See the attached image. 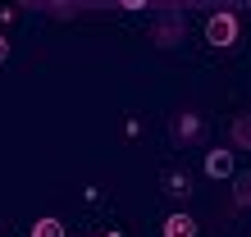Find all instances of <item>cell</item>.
Listing matches in <instances>:
<instances>
[{
  "mask_svg": "<svg viewBox=\"0 0 251 237\" xmlns=\"http://www.w3.org/2000/svg\"><path fill=\"white\" fill-rule=\"evenodd\" d=\"M183 32H187V14H178V9H165L155 19V27H151V41L160 50H169V46H178L183 41Z\"/></svg>",
  "mask_w": 251,
  "mask_h": 237,
  "instance_id": "1",
  "label": "cell"
},
{
  "mask_svg": "<svg viewBox=\"0 0 251 237\" xmlns=\"http://www.w3.org/2000/svg\"><path fill=\"white\" fill-rule=\"evenodd\" d=\"M205 41H210L215 50H228L233 41H238V14H228V9H219L205 19Z\"/></svg>",
  "mask_w": 251,
  "mask_h": 237,
  "instance_id": "2",
  "label": "cell"
},
{
  "mask_svg": "<svg viewBox=\"0 0 251 237\" xmlns=\"http://www.w3.org/2000/svg\"><path fill=\"white\" fill-rule=\"evenodd\" d=\"M169 137H174V142H197V137H201V118L192 114V110L174 114V118H169Z\"/></svg>",
  "mask_w": 251,
  "mask_h": 237,
  "instance_id": "3",
  "label": "cell"
},
{
  "mask_svg": "<svg viewBox=\"0 0 251 237\" xmlns=\"http://www.w3.org/2000/svg\"><path fill=\"white\" fill-rule=\"evenodd\" d=\"M205 173L210 178H233V151H210L205 155Z\"/></svg>",
  "mask_w": 251,
  "mask_h": 237,
  "instance_id": "4",
  "label": "cell"
},
{
  "mask_svg": "<svg viewBox=\"0 0 251 237\" xmlns=\"http://www.w3.org/2000/svg\"><path fill=\"white\" fill-rule=\"evenodd\" d=\"M228 142L238 146V151H251V114H238L228 128Z\"/></svg>",
  "mask_w": 251,
  "mask_h": 237,
  "instance_id": "5",
  "label": "cell"
},
{
  "mask_svg": "<svg viewBox=\"0 0 251 237\" xmlns=\"http://www.w3.org/2000/svg\"><path fill=\"white\" fill-rule=\"evenodd\" d=\"M165 237H197V219L192 214H169L165 219Z\"/></svg>",
  "mask_w": 251,
  "mask_h": 237,
  "instance_id": "6",
  "label": "cell"
},
{
  "mask_svg": "<svg viewBox=\"0 0 251 237\" xmlns=\"http://www.w3.org/2000/svg\"><path fill=\"white\" fill-rule=\"evenodd\" d=\"M233 205H238V210H251V169L233 178Z\"/></svg>",
  "mask_w": 251,
  "mask_h": 237,
  "instance_id": "7",
  "label": "cell"
},
{
  "mask_svg": "<svg viewBox=\"0 0 251 237\" xmlns=\"http://www.w3.org/2000/svg\"><path fill=\"white\" fill-rule=\"evenodd\" d=\"M32 237H64V224H60V219H37V224H32Z\"/></svg>",
  "mask_w": 251,
  "mask_h": 237,
  "instance_id": "8",
  "label": "cell"
},
{
  "mask_svg": "<svg viewBox=\"0 0 251 237\" xmlns=\"http://www.w3.org/2000/svg\"><path fill=\"white\" fill-rule=\"evenodd\" d=\"M165 191H169V196H187V191H192V178L187 173H169L165 178Z\"/></svg>",
  "mask_w": 251,
  "mask_h": 237,
  "instance_id": "9",
  "label": "cell"
},
{
  "mask_svg": "<svg viewBox=\"0 0 251 237\" xmlns=\"http://www.w3.org/2000/svg\"><path fill=\"white\" fill-rule=\"evenodd\" d=\"M5 59H9V41L0 37V64H5Z\"/></svg>",
  "mask_w": 251,
  "mask_h": 237,
  "instance_id": "10",
  "label": "cell"
}]
</instances>
